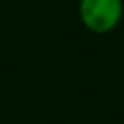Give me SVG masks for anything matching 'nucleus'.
Segmentation results:
<instances>
[{"label":"nucleus","instance_id":"obj_1","mask_svg":"<svg viewBox=\"0 0 124 124\" xmlns=\"http://www.w3.org/2000/svg\"><path fill=\"white\" fill-rule=\"evenodd\" d=\"M83 27L95 35H107L114 31L124 16L122 0H79L78 6Z\"/></svg>","mask_w":124,"mask_h":124}]
</instances>
